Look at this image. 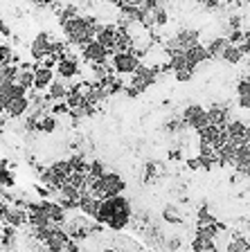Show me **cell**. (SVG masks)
<instances>
[{"label": "cell", "mask_w": 250, "mask_h": 252, "mask_svg": "<svg viewBox=\"0 0 250 252\" xmlns=\"http://www.w3.org/2000/svg\"><path fill=\"white\" fill-rule=\"evenodd\" d=\"M97 18L93 16H74L70 18L68 23H63V32H66V36L72 45H88L90 41H95V34H97Z\"/></svg>", "instance_id": "cell-2"}, {"label": "cell", "mask_w": 250, "mask_h": 252, "mask_svg": "<svg viewBox=\"0 0 250 252\" xmlns=\"http://www.w3.org/2000/svg\"><path fill=\"white\" fill-rule=\"evenodd\" d=\"M95 41L102 47H106L108 52L115 50V41H117V27L115 25H99L97 34H95Z\"/></svg>", "instance_id": "cell-10"}, {"label": "cell", "mask_w": 250, "mask_h": 252, "mask_svg": "<svg viewBox=\"0 0 250 252\" xmlns=\"http://www.w3.org/2000/svg\"><path fill=\"white\" fill-rule=\"evenodd\" d=\"M174 72H176L178 81H189V79H192V74H194V70L192 68H180V70H174Z\"/></svg>", "instance_id": "cell-23"}, {"label": "cell", "mask_w": 250, "mask_h": 252, "mask_svg": "<svg viewBox=\"0 0 250 252\" xmlns=\"http://www.w3.org/2000/svg\"><path fill=\"white\" fill-rule=\"evenodd\" d=\"M47 88H50V93H47V99H50V101L66 99V94H68V88H66V84H63V79H61V81H52Z\"/></svg>", "instance_id": "cell-17"}, {"label": "cell", "mask_w": 250, "mask_h": 252, "mask_svg": "<svg viewBox=\"0 0 250 252\" xmlns=\"http://www.w3.org/2000/svg\"><path fill=\"white\" fill-rule=\"evenodd\" d=\"M5 220L9 223V225L18 227V225H23V223H27V212L25 210H9V207H7Z\"/></svg>", "instance_id": "cell-18"}, {"label": "cell", "mask_w": 250, "mask_h": 252, "mask_svg": "<svg viewBox=\"0 0 250 252\" xmlns=\"http://www.w3.org/2000/svg\"><path fill=\"white\" fill-rule=\"evenodd\" d=\"M192 45H198V32L194 30H182L180 34H176L174 38L167 41V50L172 52V50H187Z\"/></svg>", "instance_id": "cell-8"}, {"label": "cell", "mask_w": 250, "mask_h": 252, "mask_svg": "<svg viewBox=\"0 0 250 252\" xmlns=\"http://www.w3.org/2000/svg\"><path fill=\"white\" fill-rule=\"evenodd\" d=\"M221 59L228 63H239L241 59H244V52H241V47H237V45H228L223 50V54H221Z\"/></svg>", "instance_id": "cell-19"}, {"label": "cell", "mask_w": 250, "mask_h": 252, "mask_svg": "<svg viewBox=\"0 0 250 252\" xmlns=\"http://www.w3.org/2000/svg\"><path fill=\"white\" fill-rule=\"evenodd\" d=\"M110 57V52L106 47H102L97 41H90L88 45H83V59L93 65V63H106Z\"/></svg>", "instance_id": "cell-9"}, {"label": "cell", "mask_w": 250, "mask_h": 252, "mask_svg": "<svg viewBox=\"0 0 250 252\" xmlns=\"http://www.w3.org/2000/svg\"><path fill=\"white\" fill-rule=\"evenodd\" d=\"M196 252H219V250H216V246H205V248H201V250H196Z\"/></svg>", "instance_id": "cell-25"}, {"label": "cell", "mask_w": 250, "mask_h": 252, "mask_svg": "<svg viewBox=\"0 0 250 252\" xmlns=\"http://www.w3.org/2000/svg\"><path fill=\"white\" fill-rule=\"evenodd\" d=\"M95 219L104 225L113 227V230H122L126 227V223L131 220V205L126 198L122 196H110V198H104L99 203V210Z\"/></svg>", "instance_id": "cell-1"}, {"label": "cell", "mask_w": 250, "mask_h": 252, "mask_svg": "<svg viewBox=\"0 0 250 252\" xmlns=\"http://www.w3.org/2000/svg\"><path fill=\"white\" fill-rule=\"evenodd\" d=\"M142 0H122V7H140Z\"/></svg>", "instance_id": "cell-24"}, {"label": "cell", "mask_w": 250, "mask_h": 252, "mask_svg": "<svg viewBox=\"0 0 250 252\" xmlns=\"http://www.w3.org/2000/svg\"><path fill=\"white\" fill-rule=\"evenodd\" d=\"M14 185V176L7 171V162H0V187H11Z\"/></svg>", "instance_id": "cell-22"}, {"label": "cell", "mask_w": 250, "mask_h": 252, "mask_svg": "<svg viewBox=\"0 0 250 252\" xmlns=\"http://www.w3.org/2000/svg\"><path fill=\"white\" fill-rule=\"evenodd\" d=\"M237 94H239V106L244 110H248V106H250V81H248V77H244L237 84Z\"/></svg>", "instance_id": "cell-15"}, {"label": "cell", "mask_w": 250, "mask_h": 252, "mask_svg": "<svg viewBox=\"0 0 250 252\" xmlns=\"http://www.w3.org/2000/svg\"><path fill=\"white\" fill-rule=\"evenodd\" d=\"M99 203H102V200L95 198V196L90 194L88 189H86V191H81V194H79V198H77V207H79V210H81L86 216H93V219L97 216Z\"/></svg>", "instance_id": "cell-12"}, {"label": "cell", "mask_w": 250, "mask_h": 252, "mask_svg": "<svg viewBox=\"0 0 250 252\" xmlns=\"http://www.w3.org/2000/svg\"><path fill=\"white\" fill-rule=\"evenodd\" d=\"M27 106H30V99L27 97H14V99H7L5 108H2V113H5L7 117H21L27 113Z\"/></svg>", "instance_id": "cell-13"}, {"label": "cell", "mask_w": 250, "mask_h": 252, "mask_svg": "<svg viewBox=\"0 0 250 252\" xmlns=\"http://www.w3.org/2000/svg\"><path fill=\"white\" fill-rule=\"evenodd\" d=\"M228 252H248V239L246 236H239L237 234L228 246Z\"/></svg>", "instance_id": "cell-21"}, {"label": "cell", "mask_w": 250, "mask_h": 252, "mask_svg": "<svg viewBox=\"0 0 250 252\" xmlns=\"http://www.w3.org/2000/svg\"><path fill=\"white\" fill-rule=\"evenodd\" d=\"M228 38L219 36V38H214L212 43H210L208 47H205V52H208V57H214V59H221V54H223V50L228 47Z\"/></svg>", "instance_id": "cell-16"}, {"label": "cell", "mask_w": 250, "mask_h": 252, "mask_svg": "<svg viewBox=\"0 0 250 252\" xmlns=\"http://www.w3.org/2000/svg\"><path fill=\"white\" fill-rule=\"evenodd\" d=\"M88 191L95 196V198H110V196H120L124 191V180H122L120 173H108L106 171L104 176L99 178H93Z\"/></svg>", "instance_id": "cell-3"}, {"label": "cell", "mask_w": 250, "mask_h": 252, "mask_svg": "<svg viewBox=\"0 0 250 252\" xmlns=\"http://www.w3.org/2000/svg\"><path fill=\"white\" fill-rule=\"evenodd\" d=\"M182 124L192 126V128H196V131H201V128H205V126L210 124V122H208V113H205V108H203V106H198V104L187 106V108L182 110Z\"/></svg>", "instance_id": "cell-6"}, {"label": "cell", "mask_w": 250, "mask_h": 252, "mask_svg": "<svg viewBox=\"0 0 250 252\" xmlns=\"http://www.w3.org/2000/svg\"><path fill=\"white\" fill-rule=\"evenodd\" d=\"M110 68L117 74H133L136 68L140 65V54L136 50H129V52H113L110 54Z\"/></svg>", "instance_id": "cell-4"}, {"label": "cell", "mask_w": 250, "mask_h": 252, "mask_svg": "<svg viewBox=\"0 0 250 252\" xmlns=\"http://www.w3.org/2000/svg\"><path fill=\"white\" fill-rule=\"evenodd\" d=\"M156 81V70L153 68H146V65H138L136 72H133V79H131L129 88H126V93H129V97H136V94L144 93L149 86Z\"/></svg>", "instance_id": "cell-5"}, {"label": "cell", "mask_w": 250, "mask_h": 252, "mask_svg": "<svg viewBox=\"0 0 250 252\" xmlns=\"http://www.w3.org/2000/svg\"><path fill=\"white\" fill-rule=\"evenodd\" d=\"M54 81V72L52 68H45V65H36L32 70V88L36 90H45L47 86Z\"/></svg>", "instance_id": "cell-11"}, {"label": "cell", "mask_w": 250, "mask_h": 252, "mask_svg": "<svg viewBox=\"0 0 250 252\" xmlns=\"http://www.w3.org/2000/svg\"><path fill=\"white\" fill-rule=\"evenodd\" d=\"M57 72L61 79H70L79 72V61L74 57H63L61 61L57 63Z\"/></svg>", "instance_id": "cell-14"}, {"label": "cell", "mask_w": 250, "mask_h": 252, "mask_svg": "<svg viewBox=\"0 0 250 252\" xmlns=\"http://www.w3.org/2000/svg\"><path fill=\"white\" fill-rule=\"evenodd\" d=\"M34 126H36L38 131H43V133H52L54 126H57V120H54V115H43Z\"/></svg>", "instance_id": "cell-20"}, {"label": "cell", "mask_w": 250, "mask_h": 252, "mask_svg": "<svg viewBox=\"0 0 250 252\" xmlns=\"http://www.w3.org/2000/svg\"><path fill=\"white\" fill-rule=\"evenodd\" d=\"M54 45H57V41H52L50 34L41 32V34L34 38V43H32V57H34V61H43V59H47L54 52Z\"/></svg>", "instance_id": "cell-7"}]
</instances>
